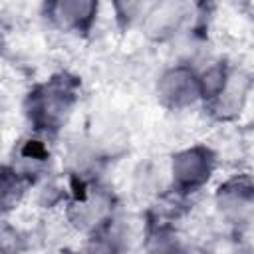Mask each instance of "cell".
Masks as SVG:
<instances>
[{"mask_svg":"<svg viewBox=\"0 0 254 254\" xmlns=\"http://www.w3.org/2000/svg\"><path fill=\"white\" fill-rule=\"evenodd\" d=\"M189 16V6L183 2H161L153 4L145 12V30L155 40L173 36Z\"/></svg>","mask_w":254,"mask_h":254,"instance_id":"obj_4","label":"cell"},{"mask_svg":"<svg viewBox=\"0 0 254 254\" xmlns=\"http://www.w3.org/2000/svg\"><path fill=\"white\" fill-rule=\"evenodd\" d=\"M214 167V159L208 149L192 147L179 153L173 159V181L183 190H194L202 187Z\"/></svg>","mask_w":254,"mask_h":254,"instance_id":"obj_2","label":"cell"},{"mask_svg":"<svg viewBox=\"0 0 254 254\" xmlns=\"http://www.w3.org/2000/svg\"><path fill=\"white\" fill-rule=\"evenodd\" d=\"M157 93L161 101L169 107L190 105L196 97H200L198 75H194V71L189 67H173L165 71L159 79Z\"/></svg>","mask_w":254,"mask_h":254,"instance_id":"obj_3","label":"cell"},{"mask_svg":"<svg viewBox=\"0 0 254 254\" xmlns=\"http://www.w3.org/2000/svg\"><path fill=\"white\" fill-rule=\"evenodd\" d=\"M22 192H24V185L18 173L0 169V212L10 210L20 200Z\"/></svg>","mask_w":254,"mask_h":254,"instance_id":"obj_7","label":"cell"},{"mask_svg":"<svg viewBox=\"0 0 254 254\" xmlns=\"http://www.w3.org/2000/svg\"><path fill=\"white\" fill-rule=\"evenodd\" d=\"M149 254H183V248L173 232L159 230L149 242Z\"/></svg>","mask_w":254,"mask_h":254,"instance_id":"obj_8","label":"cell"},{"mask_svg":"<svg viewBox=\"0 0 254 254\" xmlns=\"http://www.w3.org/2000/svg\"><path fill=\"white\" fill-rule=\"evenodd\" d=\"M218 206L232 222H246L252 214V187L248 181H230L220 187Z\"/></svg>","mask_w":254,"mask_h":254,"instance_id":"obj_5","label":"cell"},{"mask_svg":"<svg viewBox=\"0 0 254 254\" xmlns=\"http://www.w3.org/2000/svg\"><path fill=\"white\" fill-rule=\"evenodd\" d=\"M81 254H115V246L111 242H107V240L97 238V240H91L81 250Z\"/></svg>","mask_w":254,"mask_h":254,"instance_id":"obj_9","label":"cell"},{"mask_svg":"<svg viewBox=\"0 0 254 254\" xmlns=\"http://www.w3.org/2000/svg\"><path fill=\"white\" fill-rule=\"evenodd\" d=\"M73 101L71 89L62 81H52L38 89L32 97V119L44 129L58 127L64 119Z\"/></svg>","mask_w":254,"mask_h":254,"instance_id":"obj_1","label":"cell"},{"mask_svg":"<svg viewBox=\"0 0 254 254\" xmlns=\"http://www.w3.org/2000/svg\"><path fill=\"white\" fill-rule=\"evenodd\" d=\"M232 254H248V252H232Z\"/></svg>","mask_w":254,"mask_h":254,"instance_id":"obj_10","label":"cell"},{"mask_svg":"<svg viewBox=\"0 0 254 254\" xmlns=\"http://www.w3.org/2000/svg\"><path fill=\"white\" fill-rule=\"evenodd\" d=\"M97 12L95 2H79V0H67V2H56L50 6L52 18L62 28H85Z\"/></svg>","mask_w":254,"mask_h":254,"instance_id":"obj_6","label":"cell"}]
</instances>
